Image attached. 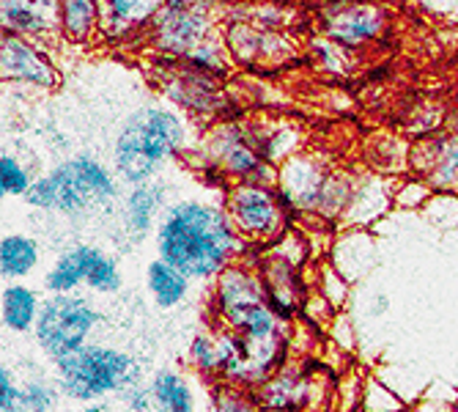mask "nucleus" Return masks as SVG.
Returning <instances> with one entry per match:
<instances>
[{"mask_svg": "<svg viewBox=\"0 0 458 412\" xmlns=\"http://www.w3.org/2000/svg\"><path fill=\"white\" fill-rule=\"evenodd\" d=\"M86 286L91 288V292H99V295H115L118 288L123 286V275L118 270V262L107 253H102V259L94 264Z\"/></svg>", "mask_w": 458, "mask_h": 412, "instance_id": "obj_38", "label": "nucleus"}, {"mask_svg": "<svg viewBox=\"0 0 458 412\" xmlns=\"http://www.w3.org/2000/svg\"><path fill=\"white\" fill-rule=\"evenodd\" d=\"M223 201L182 198L165 210L157 226V253L190 280H215L244 253Z\"/></svg>", "mask_w": 458, "mask_h": 412, "instance_id": "obj_1", "label": "nucleus"}, {"mask_svg": "<svg viewBox=\"0 0 458 412\" xmlns=\"http://www.w3.org/2000/svg\"><path fill=\"white\" fill-rule=\"evenodd\" d=\"M275 187L294 220L313 218L338 228L354 190V174L329 168L327 159L316 151H300L280 165Z\"/></svg>", "mask_w": 458, "mask_h": 412, "instance_id": "obj_4", "label": "nucleus"}, {"mask_svg": "<svg viewBox=\"0 0 458 412\" xmlns=\"http://www.w3.org/2000/svg\"><path fill=\"white\" fill-rule=\"evenodd\" d=\"M437 193L431 190V185L420 176H398L395 182V195H393V206L401 212H426V206L431 203Z\"/></svg>", "mask_w": 458, "mask_h": 412, "instance_id": "obj_34", "label": "nucleus"}, {"mask_svg": "<svg viewBox=\"0 0 458 412\" xmlns=\"http://www.w3.org/2000/svg\"><path fill=\"white\" fill-rule=\"evenodd\" d=\"M102 313L91 305L89 297L80 295H50L41 303L36 322V344L53 363L89 347L94 330L102 324Z\"/></svg>", "mask_w": 458, "mask_h": 412, "instance_id": "obj_10", "label": "nucleus"}, {"mask_svg": "<svg viewBox=\"0 0 458 412\" xmlns=\"http://www.w3.org/2000/svg\"><path fill=\"white\" fill-rule=\"evenodd\" d=\"M20 407V385L14 382L12 368L4 365L0 368V412H9Z\"/></svg>", "mask_w": 458, "mask_h": 412, "instance_id": "obj_41", "label": "nucleus"}, {"mask_svg": "<svg viewBox=\"0 0 458 412\" xmlns=\"http://www.w3.org/2000/svg\"><path fill=\"white\" fill-rule=\"evenodd\" d=\"M316 391H321V385L302 365L285 363L256 391V396L264 412H302L316 401Z\"/></svg>", "mask_w": 458, "mask_h": 412, "instance_id": "obj_18", "label": "nucleus"}, {"mask_svg": "<svg viewBox=\"0 0 458 412\" xmlns=\"http://www.w3.org/2000/svg\"><path fill=\"white\" fill-rule=\"evenodd\" d=\"M406 409H409V404L390 385H385L377 374L365 377L360 412H406Z\"/></svg>", "mask_w": 458, "mask_h": 412, "instance_id": "obj_35", "label": "nucleus"}, {"mask_svg": "<svg viewBox=\"0 0 458 412\" xmlns=\"http://www.w3.org/2000/svg\"><path fill=\"white\" fill-rule=\"evenodd\" d=\"M190 127L179 110L165 105L138 107L121 124L118 138L113 143V171L130 185H151L162 168L187 151Z\"/></svg>", "mask_w": 458, "mask_h": 412, "instance_id": "obj_2", "label": "nucleus"}, {"mask_svg": "<svg viewBox=\"0 0 458 412\" xmlns=\"http://www.w3.org/2000/svg\"><path fill=\"white\" fill-rule=\"evenodd\" d=\"M118 198L121 190L107 165L91 154H77L38 176L25 195V203L30 210L82 220L91 215H113Z\"/></svg>", "mask_w": 458, "mask_h": 412, "instance_id": "obj_3", "label": "nucleus"}, {"mask_svg": "<svg viewBox=\"0 0 458 412\" xmlns=\"http://www.w3.org/2000/svg\"><path fill=\"white\" fill-rule=\"evenodd\" d=\"M121 401L130 412H154V399H151V388L148 385H132L121 393Z\"/></svg>", "mask_w": 458, "mask_h": 412, "instance_id": "obj_40", "label": "nucleus"}, {"mask_svg": "<svg viewBox=\"0 0 458 412\" xmlns=\"http://www.w3.org/2000/svg\"><path fill=\"white\" fill-rule=\"evenodd\" d=\"M220 30L223 28H217V12L212 4L162 0L146 41L159 61H184L192 50L220 36Z\"/></svg>", "mask_w": 458, "mask_h": 412, "instance_id": "obj_9", "label": "nucleus"}, {"mask_svg": "<svg viewBox=\"0 0 458 412\" xmlns=\"http://www.w3.org/2000/svg\"><path fill=\"white\" fill-rule=\"evenodd\" d=\"M220 33L233 64L250 69H275L288 64L300 53V45L291 39L288 30H267L244 17H228Z\"/></svg>", "mask_w": 458, "mask_h": 412, "instance_id": "obj_13", "label": "nucleus"}, {"mask_svg": "<svg viewBox=\"0 0 458 412\" xmlns=\"http://www.w3.org/2000/svg\"><path fill=\"white\" fill-rule=\"evenodd\" d=\"M0 74L6 82L53 91L61 86V72L50 58V50L38 41L4 33L0 36Z\"/></svg>", "mask_w": 458, "mask_h": 412, "instance_id": "obj_14", "label": "nucleus"}, {"mask_svg": "<svg viewBox=\"0 0 458 412\" xmlns=\"http://www.w3.org/2000/svg\"><path fill=\"white\" fill-rule=\"evenodd\" d=\"M154 82L159 94L171 105L182 107L187 116L206 121V124H220L231 121V102L223 94V82L215 77H206L182 61H159L154 72Z\"/></svg>", "mask_w": 458, "mask_h": 412, "instance_id": "obj_11", "label": "nucleus"}, {"mask_svg": "<svg viewBox=\"0 0 458 412\" xmlns=\"http://www.w3.org/2000/svg\"><path fill=\"white\" fill-rule=\"evenodd\" d=\"M41 303L38 292L25 283H9L4 288V327L12 330V333H28V330H36L38 313H41Z\"/></svg>", "mask_w": 458, "mask_h": 412, "instance_id": "obj_26", "label": "nucleus"}, {"mask_svg": "<svg viewBox=\"0 0 458 412\" xmlns=\"http://www.w3.org/2000/svg\"><path fill=\"white\" fill-rule=\"evenodd\" d=\"M77 412H107V407L105 404H89V407H82Z\"/></svg>", "mask_w": 458, "mask_h": 412, "instance_id": "obj_43", "label": "nucleus"}, {"mask_svg": "<svg viewBox=\"0 0 458 412\" xmlns=\"http://www.w3.org/2000/svg\"><path fill=\"white\" fill-rule=\"evenodd\" d=\"M38 242L28 234H6L0 242V275L6 280H22L38 267Z\"/></svg>", "mask_w": 458, "mask_h": 412, "instance_id": "obj_27", "label": "nucleus"}, {"mask_svg": "<svg viewBox=\"0 0 458 412\" xmlns=\"http://www.w3.org/2000/svg\"><path fill=\"white\" fill-rule=\"evenodd\" d=\"M406 412H458V393L447 391V385H428L420 401H414Z\"/></svg>", "mask_w": 458, "mask_h": 412, "instance_id": "obj_39", "label": "nucleus"}, {"mask_svg": "<svg viewBox=\"0 0 458 412\" xmlns=\"http://www.w3.org/2000/svg\"><path fill=\"white\" fill-rule=\"evenodd\" d=\"M261 283H264V295L267 303L272 308V313L283 322V324H294L302 316V305L310 295V286L305 280V270L291 264L275 253H269L267 247V256L259 267Z\"/></svg>", "mask_w": 458, "mask_h": 412, "instance_id": "obj_15", "label": "nucleus"}, {"mask_svg": "<svg viewBox=\"0 0 458 412\" xmlns=\"http://www.w3.org/2000/svg\"><path fill=\"white\" fill-rule=\"evenodd\" d=\"M58 30L69 45H89L99 36V4L94 0H64L58 12Z\"/></svg>", "mask_w": 458, "mask_h": 412, "instance_id": "obj_25", "label": "nucleus"}, {"mask_svg": "<svg viewBox=\"0 0 458 412\" xmlns=\"http://www.w3.org/2000/svg\"><path fill=\"white\" fill-rule=\"evenodd\" d=\"M395 182H398V176H390L385 171L357 174L349 206H346L344 218L338 220V231H349V228L368 231L370 226H377L390 210H395L393 206Z\"/></svg>", "mask_w": 458, "mask_h": 412, "instance_id": "obj_16", "label": "nucleus"}, {"mask_svg": "<svg viewBox=\"0 0 458 412\" xmlns=\"http://www.w3.org/2000/svg\"><path fill=\"white\" fill-rule=\"evenodd\" d=\"M168 185L165 182H151L132 187L121 203V231L127 242L138 245L143 242L151 231H157L165 210H168Z\"/></svg>", "mask_w": 458, "mask_h": 412, "instance_id": "obj_19", "label": "nucleus"}, {"mask_svg": "<svg viewBox=\"0 0 458 412\" xmlns=\"http://www.w3.org/2000/svg\"><path fill=\"white\" fill-rule=\"evenodd\" d=\"M53 374L58 391L69 401L80 404H97L113 393H123L132 385L143 382V363L130 352L89 344L53 363Z\"/></svg>", "mask_w": 458, "mask_h": 412, "instance_id": "obj_7", "label": "nucleus"}, {"mask_svg": "<svg viewBox=\"0 0 458 412\" xmlns=\"http://www.w3.org/2000/svg\"><path fill=\"white\" fill-rule=\"evenodd\" d=\"M162 0H102L99 4V39L107 45H127L148 36Z\"/></svg>", "mask_w": 458, "mask_h": 412, "instance_id": "obj_17", "label": "nucleus"}, {"mask_svg": "<svg viewBox=\"0 0 458 412\" xmlns=\"http://www.w3.org/2000/svg\"><path fill=\"white\" fill-rule=\"evenodd\" d=\"M195 154L206 168V179H212L220 190L236 182L264 187L277 185L280 168L264 157V124H242L233 118L220 121L209 127Z\"/></svg>", "mask_w": 458, "mask_h": 412, "instance_id": "obj_6", "label": "nucleus"}, {"mask_svg": "<svg viewBox=\"0 0 458 412\" xmlns=\"http://www.w3.org/2000/svg\"><path fill=\"white\" fill-rule=\"evenodd\" d=\"M318 33L354 53L377 45L390 28V9L379 4H327L316 12Z\"/></svg>", "mask_w": 458, "mask_h": 412, "instance_id": "obj_12", "label": "nucleus"}, {"mask_svg": "<svg viewBox=\"0 0 458 412\" xmlns=\"http://www.w3.org/2000/svg\"><path fill=\"white\" fill-rule=\"evenodd\" d=\"M313 267H316V278H313V286H310V288H316V292L341 313V311L346 308V303H349L352 283H349L335 267L329 264V259L316 262Z\"/></svg>", "mask_w": 458, "mask_h": 412, "instance_id": "obj_31", "label": "nucleus"}, {"mask_svg": "<svg viewBox=\"0 0 458 412\" xmlns=\"http://www.w3.org/2000/svg\"><path fill=\"white\" fill-rule=\"evenodd\" d=\"M187 360L200 377L217 382V377H220V344H217L215 327L192 336V341L187 347Z\"/></svg>", "mask_w": 458, "mask_h": 412, "instance_id": "obj_30", "label": "nucleus"}, {"mask_svg": "<svg viewBox=\"0 0 458 412\" xmlns=\"http://www.w3.org/2000/svg\"><path fill=\"white\" fill-rule=\"evenodd\" d=\"M329 264L349 283L365 278L370 267L377 264V239H373L370 231L362 228L335 231V242L329 247Z\"/></svg>", "mask_w": 458, "mask_h": 412, "instance_id": "obj_21", "label": "nucleus"}, {"mask_svg": "<svg viewBox=\"0 0 458 412\" xmlns=\"http://www.w3.org/2000/svg\"><path fill=\"white\" fill-rule=\"evenodd\" d=\"M223 206L236 228V234L247 245L272 247L297 226V220L288 215L280 201L277 187L236 182L223 190Z\"/></svg>", "mask_w": 458, "mask_h": 412, "instance_id": "obj_8", "label": "nucleus"}, {"mask_svg": "<svg viewBox=\"0 0 458 412\" xmlns=\"http://www.w3.org/2000/svg\"><path fill=\"white\" fill-rule=\"evenodd\" d=\"M9 412H25L22 407H14V409H9Z\"/></svg>", "mask_w": 458, "mask_h": 412, "instance_id": "obj_44", "label": "nucleus"}, {"mask_svg": "<svg viewBox=\"0 0 458 412\" xmlns=\"http://www.w3.org/2000/svg\"><path fill=\"white\" fill-rule=\"evenodd\" d=\"M154 412H198L195 385L176 368H159L148 382Z\"/></svg>", "mask_w": 458, "mask_h": 412, "instance_id": "obj_23", "label": "nucleus"}, {"mask_svg": "<svg viewBox=\"0 0 458 412\" xmlns=\"http://www.w3.org/2000/svg\"><path fill=\"white\" fill-rule=\"evenodd\" d=\"M184 66L206 74V77H215V80H225L233 69V58L228 56V47H225V41H223V33L209 39L206 45H200L198 50H192L184 61Z\"/></svg>", "mask_w": 458, "mask_h": 412, "instance_id": "obj_29", "label": "nucleus"}, {"mask_svg": "<svg viewBox=\"0 0 458 412\" xmlns=\"http://www.w3.org/2000/svg\"><path fill=\"white\" fill-rule=\"evenodd\" d=\"M308 53L310 58L316 61V66L321 72H329V74H346L354 64V53L344 50L335 41H329L327 36H310L308 41Z\"/></svg>", "mask_w": 458, "mask_h": 412, "instance_id": "obj_33", "label": "nucleus"}, {"mask_svg": "<svg viewBox=\"0 0 458 412\" xmlns=\"http://www.w3.org/2000/svg\"><path fill=\"white\" fill-rule=\"evenodd\" d=\"M302 143H305V135L294 121H277L264 127V157L275 168H280L283 162L305 151Z\"/></svg>", "mask_w": 458, "mask_h": 412, "instance_id": "obj_28", "label": "nucleus"}, {"mask_svg": "<svg viewBox=\"0 0 458 412\" xmlns=\"http://www.w3.org/2000/svg\"><path fill=\"white\" fill-rule=\"evenodd\" d=\"M146 286H148L154 303L168 311V308H176L187 300L192 280L182 270H176L174 264L154 259L146 270Z\"/></svg>", "mask_w": 458, "mask_h": 412, "instance_id": "obj_24", "label": "nucleus"}, {"mask_svg": "<svg viewBox=\"0 0 458 412\" xmlns=\"http://www.w3.org/2000/svg\"><path fill=\"white\" fill-rule=\"evenodd\" d=\"M209 412H264L256 391H244L228 382H215L209 393Z\"/></svg>", "mask_w": 458, "mask_h": 412, "instance_id": "obj_32", "label": "nucleus"}, {"mask_svg": "<svg viewBox=\"0 0 458 412\" xmlns=\"http://www.w3.org/2000/svg\"><path fill=\"white\" fill-rule=\"evenodd\" d=\"M105 251L94 245H72L58 256V262L50 267V272L45 275V288L50 295H74L80 286H86L94 264L102 259Z\"/></svg>", "mask_w": 458, "mask_h": 412, "instance_id": "obj_22", "label": "nucleus"}, {"mask_svg": "<svg viewBox=\"0 0 458 412\" xmlns=\"http://www.w3.org/2000/svg\"><path fill=\"white\" fill-rule=\"evenodd\" d=\"M387 305H390V303H387V297H385V295H379V297H377V305H373V313L387 311Z\"/></svg>", "mask_w": 458, "mask_h": 412, "instance_id": "obj_42", "label": "nucleus"}, {"mask_svg": "<svg viewBox=\"0 0 458 412\" xmlns=\"http://www.w3.org/2000/svg\"><path fill=\"white\" fill-rule=\"evenodd\" d=\"M58 396H64L58 385L47 380H28L20 388V407L25 412H53L58 404Z\"/></svg>", "mask_w": 458, "mask_h": 412, "instance_id": "obj_37", "label": "nucleus"}, {"mask_svg": "<svg viewBox=\"0 0 458 412\" xmlns=\"http://www.w3.org/2000/svg\"><path fill=\"white\" fill-rule=\"evenodd\" d=\"M33 182L36 179H30V171L17 157H12V154L0 157V195L4 198H25L30 193Z\"/></svg>", "mask_w": 458, "mask_h": 412, "instance_id": "obj_36", "label": "nucleus"}, {"mask_svg": "<svg viewBox=\"0 0 458 412\" xmlns=\"http://www.w3.org/2000/svg\"><path fill=\"white\" fill-rule=\"evenodd\" d=\"M58 12L61 4H53V0H4L0 4V22H4V33H14L45 45L47 39L61 36Z\"/></svg>", "mask_w": 458, "mask_h": 412, "instance_id": "obj_20", "label": "nucleus"}, {"mask_svg": "<svg viewBox=\"0 0 458 412\" xmlns=\"http://www.w3.org/2000/svg\"><path fill=\"white\" fill-rule=\"evenodd\" d=\"M212 327L231 330L250 341H277L291 339V324H283L264 295L259 270L244 264H231L212 280Z\"/></svg>", "mask_w": 458, "mask_h": 412, "instance_id": "obj_5", "label": "nucleus"}]
</instances>
